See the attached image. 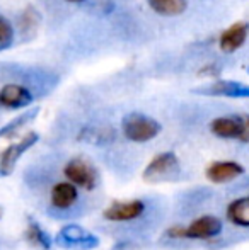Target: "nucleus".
<instances>
[{
  "label": "nucleus",
  "mask_w": 249,
  "mask_h": 250,
  "mask_svg": "<svg viewBox=\"0 0 249 250\" xmlns=\"http://www.w3.org/2000/svg\"><path fill=\"white\" fill-rule=\"evenodd\" d=\"M121 129L130 142L145 143L159 135L160 125L154 118L140 114V112H132V114L125 116L123 123H121Z\"/></svg>",
  "instance_id": "nucleus-1"
},
{
  "label": "nucleus",
  "mask_w": 249,
  "mask_h": 250,
  "mask_svg": "<svg viewBox=\"0 0 249 250\" xmlns=\"http://www.w3.org/2000/svg\"><path fill=\"white\" fill-rule=\"evenodd\" d=\"M180 172V158L173 151H164L152 158L143 168V181L145 182H162L174 179Z\"/></svg>",
  "instance_id": "nucleus-2"
},
{
  "label": "nucleus",
  "mask_w": 249,
  "mask_h": 250,
  "mask_svg": "<svg viewBox=\"0 0 249 250\" xmlns=\"http://www.w3.org/2000/svg\"><path fill=\"white\" fill-rule=\"evenodd\" d=\"M55 244L67 250H92L99 245V238L79 225H67L55 237Z\"/></svg>",
  "instance_id": "nucleus-3"
},
{
  "label": "nucleus",
  "mask_w": 249,
  "mask_h": 250,
  "mask_svg": "<svg viewBox=\"0 0 249 250\" xmlns=\"http://www.w3.org/2000/svg\"><path fill=\"white\" fill-rule=\"evenodd\" d=\"M63 174H65L67 181L72 182L75 188L92 191L97 186V172L94 165L86 158L75 157L68 160L63 168Z\"/></svg>",
  "instance_id": "nucleus-4"
},
{
  "label": "nucleus",
  "mask_w": 249,
  "mask_h": 250,
  "mask_svg": "<svg viewBox=\"0 0 249 250\" xmlns=\"http://www.w3.org/2000/svg\"><path fill=\"white\" fill-rule=\"evenodd\" d=\"M38 140H40L38 133L31 131L17 143H12L10 146H7V148L2 151V155H0V177H7V175L12 174L14 168H16V164L19 162V158L23 157Z\"/></svg>",
  "instance_id": "nucleus-5"
},
{
  "label": "nucleus",
  "mask_w": 249,
  "mask_h": 250,
  "mask_svg": "<svg viewBox=\"0 0 249 250\" xmlns=\"http://www.w3.org/2000/svg\"><path fill=\"white\" fill-rule=\"evenodd\" d=\"M145 211V204L140 199H130V201H113L106 209L103 211L104 220L108 221H132L142 216Z\"/></svg>",
  "instance_id": "nucleus-6"
},
{
  "label": "nucleus",
  "mask_w": 249,
  "mask_h": 250,
  "mask_svg": "<svg viewBox=\"0 0 249 250\" xmlns=\"http://www.w3.org/2000/svg\"><path fill=\"white\" fill-rule=\"evenodd\" d=\"M222 231V221L217 216H200L191 225L183 227V238H193V240H208Z\"/></svg>",
  "instance_id": "nucleus-7"
},
{
  "label": "nucleus",
  "mask_w": 249,
  "mask_h": 250,
  "mask_svg": "<svg viewBox=\"0 0 249 250\" xmlns=\"http://www.w3.org/2000/svg\"><path fill=\"white\" fill-rule=\"evenodd\" d=\"M244 174V167L237 162H230V160H220V162H213L206 167L205 175L210 182L213 184H226L230 182L234 179H237L239 175Z\"/></svg>",
  "instance_id": "nucleus-8"
},
{
  "label": "nucleus",
  "mask_w": 249,
  "mask_h": 250,
  "mask_svg": "<svg viewBox=\"0 0 249 250\" xmlns=\"http://www.w3.org/2000/svg\"><path fill=\"white\" fill-rule=\"evenodd\" d=\"M249 34V24L248 22H234L230 27H227L222 34H220L219 40V46L224 53H234L236 50H239L244 44Z\"/></svg>",
  "instance_id": "nucleus-9"
},
{
  "label": "nucleus",
  "mask_w": 249,
  "mask_h": 250,
  "mask_svg": "<svg viewBox=\"0 0 249 250\" xmlns=\"http://www.w3.org/2000/svg\"><path fill=\"white\" fill-rule=\"evenodd\" d=\"M210 129L219 138L239 140L243 133V121H241V116H222L210 123Z\"/></svg>",
  "instance_id": "nucleus-10"
},
{
  "label": "nucleus",
  "mask_w": 249,
  "mask_h": 250,
  "mask_svg": "<svg viewBox=\"0 0 249 250\" xmlns=\"http://www.w3.org/2000/svg\"><path fill=\"white\" fill-rule=\"evenodd\" d=\"M33 96L31 92L23 85H17V83H9L0 90V104L3 107L9 109H19V107H26L31 104Z\"/></svg>",
  "instance_id": "nucleus-11"
},
{
  "label": "nucleus",
  "mask_w": 249,
  "mask_h": 250,
  "mask_svg": "<svg viewBox=\"0 0 249 250\" xmlns=\"http://www.w3.org/2000/svg\"><path fill=\"white\" fill-rule=\"evenodd\" d=\"M202 94L208 96H224V97H237V99H249V87L232 80H219L212 83L206 89L202 90Z\"/></svg>",
  "instance_id": "nucleus-12"
},
{
  "label": "nucleus",
  "mask_w": 249,
  "mask_h": 250,
  "mask_svg": "<svg viewBox=\"0 0 249 250\" xmlns=\"http://www.w3.org/2000/svg\"><path fill=\"white\" fill-rule=\"evenodd\" d=\"M77 198H79V191H77L75 186L68 181H63L53 186L50 194V203L57 209H67V208L75 204Z\"/></svg>",
  "instance_id": "nucleus-13"
},
{
  "label": "nucleus",
  "mask_w": 249,
  "mask_h": 250,
  "mask_svg": "<svg viewBox=\"0 0 249 250\" xmlns=\"http://www.w3.org/2000/svg\"><path fill=\"white\" fill-rule=\"evenodd\" d=\"M227 220L237 227H249V198H239L227 208Z\"/></svg>",
  "instance_id": "nucleus-14"
},
{
  "label": "nucleus",
  "mask_w": 249,
  "mask_h": 250,
  "mask_svg": "<svg viewBox=\"0 0 249 250\" xmlns=\"http://www.w3.org/2000/svg\"><path fill=\"white\" fill-rule=\"evenodd\" d=\"M26 240L29 242L31 245L34 247L41 249V250H50L51 249V244H53V238L43 230L38 223H34L33 220L27 223V228H26Z\"/></svg>",
  "instance_id": "nucleus-15"
},
{
  "label": "nucleus",
  "mask_w": 249,
  "mask_h": 250,
  "mask_svg": "<svg viewBox=\"0 0 249 250\" xmlns=\"http://www.w3.org/2000/svg\"><path fill=\"white\" fill-rule=\"evenodd\" d=\"M149 5L160 16H180L186 10L188 0H149Z\"/></svg>",
  "instance_id": "nucleus-16"
},
{
  "label": "nucleus",
  "mask_w": 249,
  "mask_h": 250,
  "mask_svg": "<svg viewBox=\"0 0 249 250\" xmlns=\"http://www.w3.org/2000/svg\"><path fill=\"white\" fill-rule=\"evenodd\" d=\"M36 109L34 111H29V112H26V114H23V116H19L17 119H14V121H10L7 126H3L2 129H0V136L2 138H7V136H12V135H16L17 131H19L21 128H23L24 125H26L27 121H31V119L36 116Z\"/></svg>",
  "instance_id": "nucleus-17"
},
{
  "label": "nucleus",
  "mask_w": 249,
  "mask_h": 250,
  "mask_svg": "<svg viewBox=\"0 0 249 250\" xmlns=\"http://www.w3.org/2000/svg\"><path fill=\"white\" fill-rule=\"evenodd\" d=\"M14 41V31L5 17H0V50L9 48Z\"/></svg>",
  "instance_id": "nucleus-18"
},
{
  "label": "nucleus",
  "mask_w": 249,
  "mask_h": 250,
  "mask_svg": "<svg viewBox=\"0 0 249 250\" xmlns=\"http://www.w3.org/2000/svg\"><path fill=\"white\" fill-rule=\"evenodd\" d=\"M241 121H243V133H241L239 142L249 143V116L248 114L241 116Z\"/></svg>",
  "instance_id": "nucleus-19"
},
{
  "label": "nucleus",
  "mask_w": 249,
  "mask_h": 250,
  "mask_svg": "<svg viewBox=\"0 0 249 250\" xmlns=\"http://www.w3.org/2000/svg\"><path fill=\"white\" fill-rule=\"evenodd\" d=\"M67 2H75V3H79V2H84V0H67Z\"/></svg>",
  "instance_id": "nucleus-20"
},
{
  "label": "nucleus",
  "mask_w": 249,
  "mask_h": 250,
  "mask_svg": "<svg viewBox=\"0 0 249 250\" xmlns=\"http://www.w3.org/2000/svg\"><path fill=\"white\" fill-rule=\"evenodd\" d=\"M0 216H2V209H0Z\"/></svg>",
  "instance_id": "nucleus-21"
},
{
  "label": "nucleus",
  "mask_w": 249,
  "mask_h": 250,
  "mask_svg": "<svg viewBox=\"0 0 249 250\" xmlns=\"http://www.w3.org/2000/svg\"><path fill=\"white\" fill-rule=\"evenodd\" d=\"M248 73H249V68H248Z\"/></svg>",
  "instance_id": "nucleus-22"
}]
</instances>
